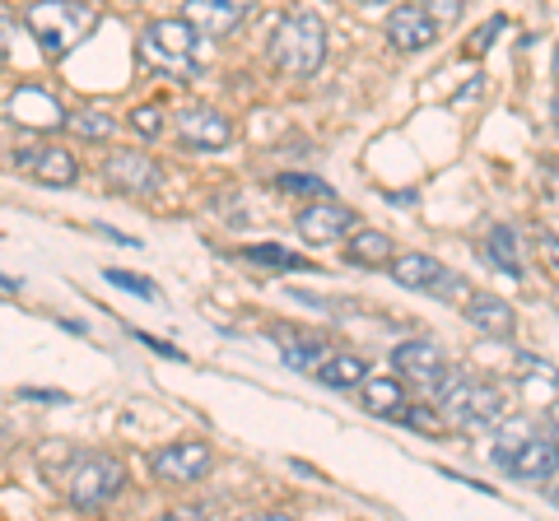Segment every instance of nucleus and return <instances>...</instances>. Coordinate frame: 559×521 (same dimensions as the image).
Masks as SVG:
<instances>
[{"mask_svg": "<svg viewBox=\"0 0 559 521\" xmlns=\"http://www.w3.org/2000/svg\"><path fill=\"white\" fill-rule=\"evenodd\" d=\"M364 410L378 414V420H401L406 414V387H401V377L392 373H378V377H364Z\"/></svg>", "mask_w": 559, "mask_h": 521, "instance_id": "dca6fc26", "label": "nucleus"}, {"mask_svg": "<svg viewBox=\"0 0 559 521\" xmlns=\"http://www.w3.org/2000/svg\"><path fill=\"white\" fill-rule=\"evenodd\" d=\"M555 471H559V438L555 433H532V438L522 443V451L513 457V465H509V475L527 480V484L550 480Z\"/></svg>", "mask_w": 559, "mask_h": 521, "instance_id": "4468645a", "label": "nucleus"}, {"mask_svg": "<svg viewBox=\"0 0 559 521\" xmlns=\"http://www.w3.org/2000/svg\"><path fill=\"white\" fill-rule=\"evenodd\" d=\"M345 256L355 260V266H392V238L378 233V229H355Z\"/></svg>", "mask_w": 559, "mask_h": 521, "instance_id": "6ab92c4d", "label": "nucleus"}, {"mask_svg": "<svg viewBox=\"0 0 559 521\" xmlns=\"http://www.w3.org/2000/svg\"><path fill=\"white\" fill-rule=\"evenodd\" d=\"M103 178H108L112 186H121V191H159L164 168L154 159H145V154H135V149H117V154H108V163H103Z\"/></svg>", "mask_w": 559, "mask_h": 521, "instance_id": "f8f14e48", "label": "nucleus"}, {"mask_svg": "<svg viewBox=\"0 0 559 521\" xmlns=\"http://www.w3.org/2000/svg\"><path fill=\"white\" fill-rule=\"evenodd\" d=\"M205 33L191 20H154L135 43V57L145 71L154 75H173V80H197V51H201Z\"/></svg>", "mask_w": 559, "mask_h": 521, "instance_id": "f257e3e1", "label": "nucleus"}, {"mask_svg": "<svg viewBox=\"0 0 559 521\" xmlns=\"http://www.w3.org/2000/svg\"><path fill=\"white\" fill-rule=\"evenodd\" d=\"M392 368L401 377L433 381L443 373V354H439V344H429V340H406V344H396V350H392Z\"/></svg>", "mask_w": 559, "mask_h": 521, "instance_id": "f3484780", "label": "nucleus"}, {"mask_svg": "<svg viewBox=\"0 0 559 521\" xmlns=\"http://www.w3.org/2000/svg\"><path fill=\"white\" fill-rule=\"evenodd\" d=\"M527 438H532V424H522V420H509V424H503V433L495 438V447H489V461H495V465H503V471H509V465H513V457L522 451V443H527Z\"/></svg>", "mask_w": 559, "mask_h": 521, "instance_id": "b1692460", "label": "nucleus"}, {"mask_svg": "<svg viewBox=\"0 0 559 521\" xmlns=\"http://www.w3.org/2000/svg\"><path fill=\"white\" fill-rule=\"evenodd\" d=\"M550 428H555V438H559V405L550 410Z\"/></svg>", "mask_w": 559, "mask_h": 521, "instance_id": "72a5a7b5", "label": "nucleus"}, {"mask_svg": "<svg viewBox=\"0 0 559 521\" xmlns=\"http://www.w3.org/2000/svg\"><path fill=\"white\" fill-rule=\"evenodd\" d=\"M550 71H555V80H559V43H555V61H550Z\"/></svg>", "mask_w": 559, "mask_h": 521, "instance_id": "f704fd0d", "label": "nucleus"}, {"mask_svg": "<svg viewBox=\"0 0 559 521\" xmlns=\"http://www.w3.org/2000/svg\"><path fill=\"white\" fill-rule=\"evenodd\" d=\"M14 163H20L24 172H33L43 186H75V178H80L75 159H70V149H61V145L20 149V154H14Z\"/></svg>", "mask_w": 559, "mask_h": 521, "instance_id": "ddd939ff", "label": "nucleus"}, {"mask_svg": "<svg viewBox=\"0 0 559 521\" xmlns=\"http://www.w3.org/2000/svg\"><path fill=\"white\" fill-rule=\"evenodd\" d=\"M103 280L117 284V289H127L135 293V299H145V303H159V289H154V280H145V275H131V270H103Z\"/></svg>", "mask_w": 559, "mask_h": 521, "instance_id": "bb28decb", "label": "nucleus"}, {"mask_svg": "<svg viewBox=\"0 0 559 521\" xmlns=\"http://www.w3.org/2000/svg\"><path fill=\"white\" fill-rule=\"evenodd\" d=\"M359 5H369V10H373V5H388V0H359Z\"/></svg>", "mask_w": 559, "mask_h": 521, "instance_id": "c9c22d12", "label": "nucleus"}, {"mask_svg": "<svg viewBox=\"0 0 559 521\" xmlns=\"http://www.w3.org/2000/svg\"><path fill=\"white\" fill-rule=\"evenodd\" d=\"M536 242H540V252H546V256H550V266L559 270V238H555V233H540Z\"/></svg>", "mask_w": 559, "mask_h": 521, "instance_id": "473e14b6", "label": "nucleus"}, {"mask_svg": "<svg viewBox=\"0 0 559 521\" xmlns=\"http://www.w3.org/2000/svg\"><path fill=\"white\" fill-rule=\"evenodd\" d=\"M66 131L80 135V141H108V135H112V117L98 112V108H75V112H66Z\"/></svg>", "mask_w": 559, "mask_h": 521, "instance_id": "412c9836", "label": "nucleus"}, {"mask_svg": "<svg viewBox=\"0 0 559 521\" xmlns=\"http://www.w3.org/2000/svg\"><path fill=\"white\" fill-rule=\"evenodd\" d=\"M210 447L205 443H173V447H159L150 457V471H154V480H164V484H197V480H205V471H210Z\"/></svg>", "mask_w": 559, "mask_h": 521, "instance_id": "0eeeda50", "label": "nucleus"}, {"mask_svg": "<svg viewBox=\"0 0 559 521\" xmlns=\"http://www.w3.org/2000/svg\"><path fill=\"white\" fill-rule=\"evenodd\" d=\"M173 131H178V141L187 149H229V141H234V126L224 121V112L205 108V102H187V108H178Z\"/></svg>", "mask_w": 559, "mask_h": 521, "instance_id": "423d86ee", "label": "nucleus"}, {"mask_svg": "<svg viewBox=\"0 0 559 521\" xmlns=\"http://www.w3.org/2000/svg\"><path fill=\"white\" fill-rule=\"evenodd\" d=\"M20 401H51V405H66V391H43V387H20Z\"/></svg>", "mask_w": 559, "mask_h": 521, "instance_id": "2f4dec72", "label": "nucleus"}, {"mask_svg": "<svg viewBox=\"0 0 559 521\" xmlns=\"http://www.w3.org/2000/svg\"><path fill=\"white\" fill-rule=\"evenodd\" d=\"M98 28V5L90 0H33L28 5V33L38 38L47 57H66Z\"/></svg>", "mask_w": 559, "mask_h": 521, "instance_id": "f03ea898", "label": "nucleus"}, {"mask_svg": "<svg viewBox=\"0 0 559 521\" xmlns=\"http://www.w3.org/2000/svg\"><path fill=\"white\" fill-rule=\"evenodd\" d=\"M415 433H443V420H439V410L433 405H406V414H401Z\"/></svg>", "mask_w": 559, "mask_h": 521, "instance_id": "cd10ccee", "label": "nucleus"}, {"mask_svg": "<svg viewBox=\"0 0 559 521\" xmlns=\"http://www.w3.org/2000/svg\"><path fill=\"white\" fill-rule=\"evenodd\" d=\"M271 344L280 350V359H285L289 368H299V373H318L322 363L331 359L326 340L312 336V331H299V326H271Z\"/></svg>", "mask_w": 559, "mask_h": 521, "instance_id": "9b49d317", "label": "nucleus"}, {"mask_svg": "<svg viewBox=\"0 0 559 521\" xmlns=\"http://www.w3.org/2000/svg\"><path fill=\"white\" fill-rule=\"evenodd\" d=\"M443 266L433 256H425V252H411V256H396L392 260V280L401 284V289H439V280H443Z\"/></svg>", "mask_w": 559, "mask_h": 521, "instance_id": "a211bd4d", "label": "nucleus"}, {"mask_svg": "<svg viewBox=\"0 0 559 521\" xmlns=\"http://www.w3.org/2000/svg\"><path fill=\"white\" fill-rule=\"evenodd\" d=\"M131 126L140 135H159L164 131V108H159V102H145V108H135L131 112Z\"/></svg>", "mask_w": 559, "mask_h": 521, "instance_id": "c85d7f7f", "label": "nucleus"}, {"mask_svg": "<svg viewBox=\"0 0 559 521\" xmlns=\"http://www.w3.org/2000/svg\"><path fill=\"white\" fill-rule=\"evenodd\" d=\"M485 252H489V260H495V266H503L509 275H522V260H518V233H513V229H503V223H495V229H489V238H485Z\"/></svg>", "mask_w": 559, "mask_h": 521, "instance_id": "5701e85b", "label": "nucleus"}, {"mask_svg": "<svg viewBox=\"0 0 559 521\" xmlns=\"http://www.w3.org/2000/svg\"><path fill=\"white\" fill-rule=\"evenodd\" d=\"M242 260H252V266H275V270H312L308 256H294L289 247H275V242H261V247H242Z\"/></svg>", "mask_w": 559, "mask_h": 521, "instance_id": "4be33fe9", "label": "nucleus"}, {"mask_svg": "<svg viewBox=\"0 0 559 521\" xmlns=\"http://www.w3.org/2000/svg\"><path fill=\"white\" fill-rule=\"evenodd\" d=\"M275 186L289 191V196H312V201H326L331 196V186L322 178H308V172H280Z\"/></svg>", "mask_w": 559, "mask_h": 521, "instance_id": "393cba45", "label": "nucleus"}, {"mask_svg": "<svg viewBox=\"0 0 559 521\" xmlns=\"http://www.w3.org/2000/svg\"><path fill=\"white\" fill-rule=\"evenodd\" d=\"M364 359H355V354H331L322 368H318V381L322 387H336V391H349V387H364Z\"/></svg>", "mask_w": 559, "mask_h": 521, "instance_id": "aec40b11", "label": "nucleus"}, {"mask_svg": "<svg viewBox=\"0 0 559 521\" xmlns=\"http://www.w3.org/2000/svg\"><path fill=\"white\" fill-rule=\"evenodd\" d=\"M266 51H271V61L285 75H299V80L318 75L322 61H326V24L318 20V14H308V10L289 14V20H280L271 28V47Z\"/></svg>", "mask_w": 559, "mask_h": 521, "instance_id": "7ed1b4c3", "label": "nucleus"}, {"mask_svg": "<svg viewBox=\"0 0 559 521\" xmlns=\"http://www.w3.org/2000/svg\"><path fill=\"white\" fill-rule=\"evenodd\" d=\"M443 414L457 428H480V424H499L509 414V396L499 381H471L462 377L457 387L443 396Z\"/></svg>", "mask_w": 559, "mask_h": 521, "instance_id": "39448f33", "label": "nucleus"}, {"mask_svg": "<svg viewBox=\"0 0 559 521\" xmlns=\"http://www.w3.org/2000/svg\"><path fill=\"white\" fill-rule=\"evenodd\" d=\"M555 126H559V98H555Z\"/></svg>", "mask_w": 559, "mask_h": 521, "instance_id": "e433bc0d", "label": "nucleus"}, {"mask_svg": "<svg viewBox=\"0 0 559 521\" xmlns=\"http://www.w3.org/2000/svg\"><path fill=\"white\" fill-rule=\"evenodd\" d=\"M466 322L489 340H509L518 331V312L499 299V293H476L466 299Z\"/></svg>", "mask_w": 559, "mask_h": 521, "instance_id": "2eb2a0df", "label": "nucleus"}, {"mask_svg": "<svg viewBox=\"0 0 559 521\" xmlns=\"http://www.w3.org/2000/svg\"><path fill=\"white\" fill-rule=\"evenodd\" d=\"M499 33H509V20H503V14H495V20H485L476 33H471V43L462 47V57H471V61H480L489 47H495V38Z\"/></svg>", "mask_w": 559, "mask_h": 521, "instance_id": "a878e982", "label": "nucleus"}, {"mask_svg": "<svg viewBox=\"0 0 559 521\" xmlns=\"http://www.w3.org/2000/svg\"><path fill=\"white\" fill-rule=\"evenodd\" d=\"M349 223H355V215H349L345 205H336L331 196L312 201V205H304V210L294 215V229H299V238L312 242V247H331L336 238L349 233Z\"/></svg>", "mask_w": 559, "mask_h": 521, "instance_id": "6e6552de", "label": "nucleus"}, {"mask_svg": "<svg viewBox=\"0 0 559 521\" xmlns=\"http://www.w3.org/2000/svg\"><path fill=\"white\" fill-rule=\"evenodd\" d=\"M419 5H425V10H429L439 24H452V20H457V14H462V0H419Z\"/></svg>", "mask_w": 559, "mask_h": 521, "instance_id": "c756f323", "label": "nucleus"}, {"mask_svg": "<svg viewBox=\"0 0 559 521\" xmlns=\"http://www.w3.org/2000/svg\"><path fill=\"white\" fill-rule=\"evenodd\" d=\"M257 0H187L182 5V20L197 24L205 38H229V33L248 20Z\"/></svg>", "mask_w": 559, "mask_h": 521, "instance_id": "1a4fd4ad", "label": "nucleus"}, {"mask_svg": "<svg viewBox=\"0 0 559 521\" xmlns=\"http://www.w3.org/2000/svg\"><path fill=\"white\" fill-rule=\"evenodd\" d=\"M433 38H439V20L419 5V0H411V5H396L392 20H388V43L396 51H425Z\"/></svg>", "mask_w": 559, "mask_h": 521, "instance_id": "9d476101", "label": "nucleus"}, {"mask_svg": "<svg viewBox=\"0 0 559 521\" xmlns=\"http://www.w3.org/2000/svg\"><path fill=\"white\" fill-rule=\"evenodd\" d=\"M140 340H145L154 354H164V359H173V363H187V354L178 350V344H168V340H154V336H145V331H140Z\"/></svg>", "mask_w": 559, "mask_h": 521, "instance_id": "7c9ffc66", "label": "nucleus"}, {"mask_svg": "<svg viewBox=\"0 0 559 521\" xmlns=\"http://www.w3.org/2000/svg\"><path fill=\"white\" fill-rule=\"evenodd\" d=\"M70 484V502L84 512L94 508H108V502L127 489V465H121L117 457H103V451H94V457H80L75 471L66 475Z\"/></svg>", "mask_w": 559, "mask_h": 521, "instance_id": "20e7f679", "label": "nucleus"}]
</instances>
